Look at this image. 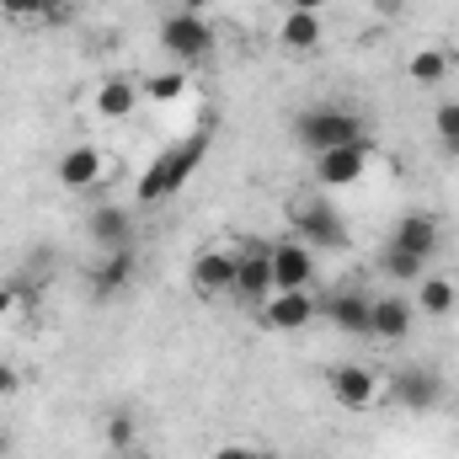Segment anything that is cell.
<instances>
[{
  "label": "cell",
  "instance_id": "obj_1",
  "mask_svg": "<svg viewBox=\"0 0 459 459\" xmlns=\"http://www.w3.org/2000/svg\"><path fill=\"white\" fill-rule=\"evenodd\" d=\"M204 155H209V128H193L187 139L166 144V150L144 166V177H139L134 198H139V204H166V198H177V193L193 182V171L204 166Z\"/></svg>",
  "mask_w": 459,
  "mask_h": 459
},
{
  "label": "cell",
  "instance_id": "obj_2",
  "mask_svg": "<svg viewBox=\"0 0 459 459\" xmlns=\"http://www.w3.org/2000/svg\"><path fill=\"white\" fill-rule=\"evenodd\" d=\"M294 139H299L310 155H321V150H337V144H358V139H368V128H363V117L358 113L321 102V108H305V113L294 117Z\"/></svg>",
  "mask_w": 459,
  "mask_h": 459
},
{
  "label": "cell",
  "instance_id": "obj_3",
  "mask_svg": "<svg viewBox=\"0 0 459 459\" xmlns=\"http://www.w3.org/2000/svg\"><path fill=\"white\" fill-rule=\"evenodd\" d=\"M289 225H294V235H299L305 246H316V251H342V246H347L342 214H337V209H332V198H326V193H316V187H305V193L289 204Z\"/></svg>",
  "mask_w": 459,
  "mask_h": 459
},
{
  "label": "cell",
  "instance_id": "obj_4",
  "mask_svg": "<svg viewBox=\"0 0 459 459\" xmlns=\"http://www.w3.org/2000/svg\"><path fill=\"white\" fill-rule=\"evenodd\" d=\"M160 48H166L171 59H182V65H204V59L214 54V27H209V16H198V11H171V16L160 22Z\"/></svg>",
  "mask_w": 459,
  "mask_h": 459
},
{
  "label": "cell",
  "instance_id": "obj_5",
  "mask_svg": "<svg viewBox=\"0 0 459 459\" xmlns=\"http://www.w3.org/2000/svg\"><path fill=\"white\" fill-rule=\"evenodd\" d=\"M316 316H321L316 289H273V294L256 305V321H262L267 332H299V326H310Z\"/></svg>",
  "mask_w": 459,
  "mask_h": 459
},
{
  "label": "cell",
  "instance_id": "obj_6",
  "mask_svg": "<svg viewBox=\"0 0 459 459\" xmlns=\"http://www.w3.org/2000/svg\"><path fill=\"white\" fill-rule=\"evenodd\" d=\"M267 262H273V289H310L316 273H321V251L305 246L299 235L267 246Z\"/></svg>",
  "mask_w": 459,
  "mask_h": 459
},
{
  "label": "cell",
  "instance_id": "obj_7",
  "mask_svg": "<svg viewBox=\"0 0 459 459\" xmlns=\"http://www.w3.org/2000/svg\"><path fill=\"white\" fill-rule=\"evenodd\" d=\"M390 401L406 406V411H433V406L444 401V379H438L433 368H422V363H406V368H395V379H390Z\"/></svg>",
  "mask_w": 459,
  "mask_h": 459
},
{
  "label": "cell",
  "instance_id": "obj_8",
  "mask_svg": "<svg viewBox=\"0 0 459 459\" xmlns=\"http://www.w3.org/2000/svg\"><path fill=\"white\" fill-rule=\"evenodd\" d=\"M363 171H368V139L337 144V150H321L316 155V182L321 187H358Z\"/></svg>",
  "mask_w": 459,
  "mask_h": 459
},
{
  "label": "cell",
  "instance_id": "obj_9",
  "mask_svg": "<svg viewBox=\"0 0 459 459\" xmlns=\"http://www.w3.org/2000/svg\"><path fill=\"white\" fill-rule=\"evenodd\" d=\"M235 251L230 246H214V251H198L193 256V267H187V278H193V289L204 294V299H220V294H235Z\"/></svg>",
  "mask_w": 459,
  "mask_h": 459
},
{
  "label": "cell",
  "instance_id": "obj_10",
  "mask_svg": "<svg viewBox=\"0 0 459 459\" xmlns=\"http://www.w3.org/2000/svg\"><path fill=\"white\" fill-rule=\"evenodd\" d=\"M332 401L342 411H374L379 406V379L363 363H337L332 368Z\"/></svg>",
  "mask_w": 459,
  "mask_h": 459
},
{
  "label": "cell",
  "instance_id": "obj_11",
  "mask_svg": "<svg viewBox=\"0 0 459 459\" xmlns=\"http://www.w3.org/2000/svg\"><path fill=\"white\" fill-rule=\"evenodd\" d=\"M54 177H59V187H65V193H86V187H97V182L108 177V160H102V150H97V144H70V150L59 155Z\"/></svg>",
  "mask_w": 459,
  "mask_h": 459
},
{
  "label": "cell",
  "instance_id": "obj_12",
  "mask_svg": "<svg viewBox=\"0 0 459 459\" xmlns=\"http://www.w3.org/2000/svg\"><path fill=\"white\" fill-rule=\"evenodd\" d=\"M321 316L342 332V337H368V316H374V299L358 294V289H337L321 299Z\"/></svg>",
  "mask_w": 459,
  "mask_h": 459
},
{
  "label": "cell",
  "instance_id": "obj_13",
  "mask_svg": "<svg viewBox=\"0 0 459 459\" xmlns=\"http://www.w3.org/2000/svg\"><path fill=\"white\" fill-rule=\"evenodd\" d=\"M240 262H235V299H246V305H262L267 294H273V262H267V246H246V251H235Z\"/></svg>",
  "mask_w": 459,
  "mask_h": 459
},
{
  "label": "cell",
  "instance_id": "obj_14",
  "mask_svg": "<svg viewBox=\"0 0 459 459\" xmlns=\"http://www.w3.org/2000/svg\"><path fill=\"white\" fill-rule=\"evenodd\" d=\"M139 273V251L134 246H117V251H102L97 273H91V299H117Z\"/></svg>",
  "mask_w": 459,
  "mask_h": 459
},
{
  "label": "cell",
  "instance_id": "obj_15",
  "mask_svg": "<svg viewBox=\"0 0 459 459\" xmlns=\"http://www.w3.org/2000/svg\"><path fill=\"white\" fill-rule=\"evenodd\" d=\"M390 246H401V251H411V256L433 262V256H438V246H444V230H438L433 214H401L395 230H390Z\"/></svg>",
  "mask_w": 459,
  "mask_h": 459
},
{
  "label": "cell",
  "instance_id": "obj_16",
  "mask_svg": "<svg viewBox=\"0 0 459 459\" xmlns=\"http://www.w3.org/2000/svg\"><path fill=\"white\" fill-rule=\"evenodd\" d=\"M411 321H417V310H411L401 294H385V299H374L368 337H379V342H406V337H411Z\"/></svg>",
  "mask_w": 459,
  "mask_h": 459
},
{
  "label": "cell",
  "instance_id": "obj_17",
  "mask_svg": "<svg viewBox=\"0 0 459 459\" xmlns=\"http://www.w3.org/2000/svg\"><path fill=\"white\" fill-rule=\"evenodd\" d=\"M91 240L102 246V251H117V246H134V209H123V204H102V209H91Z\"/></svg>",
  "mask_w": 459,
  "mask_h": 459
},
{
  "label": "cell",
  "instance_id": "obj_18",
  "mask_svg": "<svg viewBox=\"0 0 459 459\" xmlns=\"http://www.w3.org/2000/svg\"><path fill=\"white\" fill-rule=\"evenodd\" d=\"M321 38H326L321 11H283V22H278V43H283L289 54H316Z\"/></svg>",
  "mask_w": 459,
  "mask_h": 459
},
{
  "label": "cell",
  "instance_id": "obj_19",
  "mask_svg": "<svg viewBox=\"0 0 459 459\" xmlns=\"http://www.w3.org/2000/svg\"><path fill=\"white\" fill-rule=\"evenodd\" d=\"M139 102H144V97H139V81H128V75H108V81L97 86V97H91V108L108 117V123L128 117Z\"/></svg>",
  "mask_w": 459,
  "mask_h": 459
},
{
  "label": "cell",
  "instance_id": "obj_20",
  "mask_svg": "<svg viewBox=\"0 0 459 459\" xmlns=\"http://www.w3.org/2000/svg\"><path fill=\"white\" fill-rule=\"evenodd\" d=\"M455 305H459V289L444 278V273H428L422 283H417V316H433V321H444V316H455Z\"/></svg>",
  "mask_w": 459,
  "mask_h": 459
},
{
  "label": "cell",
  "instance_id": "obj_21",
  "mask_svg": "<svg viewBox=\"0 0 459 459\" xmlns=\"http://www.w3.org/2000/svg\"><path fill=\"white\" fill-rule=\"evenodd\" d=\"M449 65H455V54H449V48H417V54L406 59V75H411L417 86H444Z\"/></svg>",
  "mask_w": 459,
  "mask_h": 459
},
{
  "label": "cell",
  "instance_id": "obj_22",
  "mask_svg": "<svg viewBox=\"0 0 459 459\" xmlns=\"http://www.w3.org/2000/svg\"><path fill=\"white\" fill-rule=\"evenodd\" d=\"M139 97H144V102H182V97H187V70H160V75H144Z\"/></svg>",
  "mask_w": 459,
  "mask_h": 459
},
{
  "label": "cell",
  "instance_id": "obj_23",
  "mask_svg": "<svg viewBox=\"0 0 459 459\" xmlns=\"http://www.w3.org/2000/svg\"><path fill=\"white\" fill-rule=\"evenodd\" d=\"M422 267H428V262L411 256V251H401V246H385V256H379V273L395 278V283H422V278H428Z\"/></svg>",
  "mask_w": 459,
  "mask_h": 459
},
{
  "label": "cell",
  "instance_id": "obj_24",
  "mask_svg": "<svg viewBox=\"0 0 459 459\" xmlns=\"http://www.w3.org/2000/svg\"><path fill=\"white\" fill-rule=\"evenodd\" d=\"M102 438H108L113 455H134V444H139V422H134L128 411H113L108 428H102Z\"/></svg>",
  "mask_w": 459,
  "mask_h": 459
},
{
  "label": "cell",
  "instance_id": "obj_25",
  "mask_svg": "<svg viewBox=\"0 0 459 459\" xmlns=\"http://www.w3.org/2000/svg\"><path fill=\"white\" fill-rule=\"evenodd\" d=\"M433 128H438L444 144H455L459 139V102H438V108H433Z\"/></svg>",
  "mask_w": 459,
  "mask_h": 459
},
{
  "label": "cell",
  "instance_id": "obj_26",
  "mask_svg": "<svg viewBox=\"0 0 459 459\" xmlns=\"http://www.w3.org/2000/svg\"><path fill=\"white\" fill-rule=\"evenodd\" d=\"M0 16H11V22H43V0H0Z\"/></svg>",
  "mask_w": 459,
  "mask_h": 459
},
{
  "label": "cell",
  "instance_id": "obj_27",
  "mask_svg": "<svg viewBox=\"0 0 459 459\" xmlns=\"http://www.w3.org/2000/svg\"><path fill=\"white\" fill-rule=\"evenodd\" d=\"M16 390H22V374H16L11 363H0V401H5V395H16Z\"/></svg>",
  "mask_w": 459,
  "mask_h": 459
},
{
  "label": "cell",
  "instance_id": "obj_28",
  "mask_svg": "<svg viewBox=\"0 0 459 459\" xmlns=\"http://www.w3.org/2000/svg\"><path fill=\"white\" fill-rule=\"evenodd\" d=\"M214 459H262V455H256V449H246V444H225Z\"/></svg>",
  "mask_w": 459,
  "mask_h": 459
},
{
  "label": "cell",
  "instance_id": "obj_29",
  "mask_svg": "<svg viewBox=\"0 0 459 459\" xmlns=\"http://www.w3.org/2000/svg\"><path fill=\"white\" fill-rule=\"evenodd\" d=\"M16 310V283H0V321Z\"/></svg>",
  "mask_w": 459,
  "mask_h": 459
},
{
  "label": "cell",
  "instance_id": "obj_30",
  "mask_svg": "<svg viewBox=\"0 0 459 459\" xmlns=\"http://www.w3.org/2000/svg\"><path fill=\"white\" fill-rule=\"evenodd\" d=\"M374 11H379V16H401V11H406V0H374Z\"/></svg>",
  "mask_w": 459,
  "mask_h": 459
},
{
  "label": "cell",
  "instance_id": "obj_31",
  "mask_svg": "<svg viewBox=\"0 0 459 459\" xmlns=\"http://www.w3.org/2000/svg\"><path fill=\"white\" fill-rule=\"evenodd\" d=\"M289 11H326V0H289Z\"/></svg>",
  "mask_w": 459,
  "mask_h": 459
},
{
  "label": "cell",
  "instance_id": "obj_32",
  "mask_svg": "<svg viewBox=\"0 0 459 459\" xmlns=\"http://www.w3.org/2000/svg\"><path fill=\"white\" fill-rule=\"evenodd\" d=\"M204 5H209V0H182V11H198V16H204Z\"/></svg>",
  "mask_w": 459,
  "mask_h": 459
},
{
  "label": "cell",
  "instance_id": "obj_33",
  "mask_svg": "<svg viewBox=\"0 0 459 459\" xmlns=\"http://www.w3.org/2000/svg\"><path fill=\"white\" fill-rule=\"evenodd\" d=\"M5 449H11V438H5V428H0V455H5Z\"/></svg>",
  "mask_w": 459,
  "mask_h": 459
},
{
  "label": "cell",
  "instance_id": "obj_34",
  "mask_svg": "<svg viewBox=\"0 0 459 459\" xmlns=\"http://www.w3.org/2000/svg\"><path fill=\"white\" fill-rule=\"evenodd\" d=\"M444 150H449V155H459V139H455V144H444Z\"/></svg>",
  "mask_w": 459,
  "mask_h": 459
},
{
  "label": "cell",
  "instance_id": "obj_35",
  "mask_svg": "<svg viewBox=\"0 0 459 459\" xmlns=\"http://www.w3.org/2000/svg\"><path fill=\"white\" fill-rule=\"evenodd\" d=\"M113 459H134V455H113Z\"/></svg>",
  "mask_w": 459,
  "mask_h": 459
}]
</instances>
